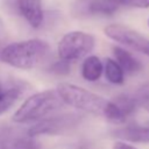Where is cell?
<instances>
[{
  "label": "cell",
  "mask_w": 149,
  "mask_h": 149,
  "mask_svg": "<svg viewBox=\"0 0 149 149\" xmlns=\"http://www.w3.org/2000/svg\"><path fill=\"white\" fill-rule=\"evenodd\" d=\"M64 106L63 100L56 90H44L27 98L15 111L13 121L15 123L37 122Z\"/></svg>",
  "instance_id": "cell-2"
},
{
  "label": "cell",
  "mask_w": 149,
  "mask_h": 149,
  "mask_svg": "<svg viewBox=\"0 0 149 149\" xmlns=\"http://www.w3.org/2000/svg\"><path fill=\"white\" fill-rule=\"evenodd\" d=\"M6 45H7V30H6L3 20L0 17V54Z\"/></svg>",
  "instance_id": "cell-19"
},
{
  "label": "cell",
  "mask_w": 149,
  "mask_h": 149,
  "mask_svg": "<svg viewBox=\"0 0 149 149\" xmlns=\"http://www.w3.org/2000/svg\"><path fill=\"white\" fill-rule=\"evenodd\" d=\"M134 97L137 101V105L144 108L147 112H149V83L142 85Z\"/></svg>",
  "instance_id": "cell-16"
},
{
  "label": "cell",
  "mask_w": 149,
  "mask_h": 149,
  "mask_svg": "<svg viewBox=\"0 0 149 149\" xmlns=\"http://www.w3.org/2000/svg\"><path fill=\"white\" fill-rule=\"evenodd\" d=\"M104 33L108 38L120 43L121 45L149 57V38L137 30H134L125 24L113 23L106 26Z\"/></svg>",
  "instance_id": "cell-6"
},
{
  "label": "cell",
  "mask_w": 149,
  "mask_h": 149,
  "mask_svg": "<svg viewBox=\"0 0 149 149\" xmlns=\"http://www.w3.org/2000/svg\"><path fill=\"white\" fill-rule=\"evenodd\" d=\"M22 88L20 86H13L0 93V115L7 112L21 97Z\"/></svg>",
  "instance_id": "cell-15"
},
{
  "label": "cell",
  "mask_w": 149,
  "mask_h": 149,
  "mask_svg": "<svg viewBox=\"0 0 149 149\" xmlns=\"http://www.w3.org/2000/svg\"><path fill=\"white\" fill-rule=\"evenodd\" d=\"M49 70L51 73H55V74H68L70 73V63L69 62H65V61H57L55 63H52L50 66H49Z\"/></svg>",
  "instance_id": "cell-17"
},
{
  "label": "cell",
  "mask_w": 149,
  "mask_h": 149,
  "mask_svg": "<svg viewBox=\"0 0 149 149\" xmlns=\"http://www.w3.org/2000/svg\"><path fill=\"white\" fill-rule=\"evenodd\" d=\"M3 90H5V88H3V87H2V85L0 84V93H1V92H3Z\"/></svg>",
  "instance_id": "cell-21"
},
{
  "label": "cell",
  "mask_w": 149,
  "mask_h": 149,
  "mask_svg": "<svg viewBox=\"0 0 149 149\" xmlns=\"http://www.w3.org/2000/svg\"><path fill=\"white\" fill-rule=\"evenodd\" d=\"M104 73L111 84L121 85L125 83V72L114 58H106L104 63Z\"/></svg>",
  "instance_id": "cell-14"
},
{
  "label": "cell",
  "mask_w": 149,
  "mask_h": 149,
  "mask_svg": "<svg viewBox=\"0 0 149 149\" xmlns=\"http://www.w3.org/2000/svg\"><path fill=\"white\" fill-rule=\"evenodd\" d=\"M51 56L50 44L41 38H29L7 44L0 54V61L9 66L31 70L47 63Z\"/></svg>",
  "instance_id": "cell-1"
},
{
  "label": "cell",
  "mask_w": 149,
  "mask_h": 149,
  "mask_svg": "<svg viewBox=\"0 0 149 149\" xmlns=\"http://www.w3.org/2000/svg\"><path fill=\"white\" fill-rule=\"evenodd\" d=\"M20 14L33 28H38L43 23L42 0H15Z\"/></svg>",
  "instance_id": "cell-11"
},
{
  "label": "cell",
  "mask_w": 149,
  "mask_h": 149,
  "mask_svg": "<svg viewBox=\"0 0 149 149\" xmlns=\"http://www.w3.org/2000/svg\"><path fill=\"white\" fill-rule=\"evenodd\" d=\"M148 27H149V19H148Z\"/></svg>",
  "instance_id": "cell-23"
},
{
  "label": "cell",
  "mask_w": 149,
  "mask_h": 149,
  "mask_svg": "<svg viewBox=\"0 0 149 149\" xmlns=\"http://www.w3.org/2000/svg\"><path fill=\"white\" fill-rule=\"evenodd\" d=\"M113 55H114V59L121 66V69L123 70L125 73L134 74L142 70V63L137 58H135L133 56V54L130 51H128L127 49L119 47V45H114Z\"/></svg>",
  "instance_id": "cell-12"
},
{
  "label": "cell",
  "mask_w": 149,
  "mask_h": 149,
  "mask_svg": "<svg viewBox=\"0 0 149 149\" xmlns=\"http://www.w3.org/2000/svg\"><path fill=\"white\" fill-rule=\"evenodd\" d=\"M0 149H41V143L27 130L0 126Z\"/></svg>",
  "instance_id": "cell-7"
},
{
  "label": "cell",
  "mask_w": 149,
  "mask_h": 149,
  "mask_svg": "<svg viewBox=\"0 0 149 149\" xmlns=\"http://www.w3.org/2000/svg\"><path fill=\"white\" fill-rule=\"evenodd\" d=\"M113 1H116V2H119V3H120V1H119V0H113Z\"/></svg>",
  "instance_id": "cell-22"
},
{
  "label": "cell",
  "mask_w": 149,
  "mask_h": 149,
  "mask_svg": "<svg viewBox=\"0 0 149 149\" xmlns=\"http://www.w3.org/2000/svg\"><path fill=\"white\" fill-rule=\"evenodd\" d=\"M83 119V115L77 113H63L49 115L27 129L30 136L38 135H63L76 128Z\"/></svg>",
  "instance_id": "cell-5"
},
{
  "label": "cell",
  "mask_w": 149,
  "mask_h": 149,
  "mask_svg": "<svg viewBox=\"0 0 149 149\" xmlns=\"http://www.w3.org/2000/svg\"><path fill=\"white\" fill-rule=\"evenodd\" d=\"M121 5L113 0H76L72 3L71 12L77 17L108 16L114 14Z\"/></svg>",
  "instance_id": "cell-9"
},
{
  "label": "cell",
  "mask_w": 149,
  "mask_h": 149,
  "mask_svg": "<svg viewBox=\"0 0 149 149\" xmlns=\"http://www.w3.org/2000/svg\"><path fill=\"white\" fill-rule=\"evenodd\" d=\"M112 136L122 142L149 143V123L148 125H128L119 127L111 132Z\"/></svg>",
  "instance_id": "cell-10"
},
{
  "label": "cell",
  "mask_w": 149,
  "mask_h": 149,
  "mask_svg": "<svg viewBox=\"0 0 149 149\" xmlns=\"http://www.w3.org/2000/svg\"><path fill=\"white\" fill-rule=\"evenodd\" d=\"M80 73L86 81L94 83L99 80L104 73V63L98 56H87L81 63Z\"/></svg>",
  "instance_id": "cell-13"
},
{
  "label": "cell",
  "mask_w": 149,
  "mask_h": 149,
  "mask_svg": "<svg viewBox=\"0 0 149 149\" xmlns=\"http://www.w3.org/2000/svg\"><path fill=\"white\" fill-rule=\"evenodd\" d=\"M137 106L135 97L129 94H119L112 100H108L104 118L115 125L123 123L136 111Z\"/></svg>",
  "instance_id": "cell-8"
},
{
  "label": "cell",
  "mask_w": 149,
  "mask_h": 149,
  "mask_svg": "<svg viewBox=\"0 0 149 149\" xmlns=\"http://www.w3.org/2000/svg\"><path fill=\"white\" fill-rule=\"evenodd\" d=\"M94 45L95 40L93 35L81 30H73L63 35L59 40L57 44V54L59 59L71 63L87 57L94 49Z\"/></svg>",
  "instance_id": "cell-4"
},
{
  "label": "cell",
  "mask_w": 149,
  "mask_h": 149,
  "mask_svg": "<svg viewBox=\"0 0 149 149\" xmlns=\"http://www.w3.org/2000/svg\"><path fill=\"white\" fill-rule=\"evenodd\" d=\"M64 105L85 113L104 116L108 100L86 88L71 83H59L56 88Z\"/></svg>",
  "instance_id": "cell-3"
},
{
  "label": "cell",
  "mask_w": 149,
  "mask_h": 149,
  "mask_svg": "<svg viewBox=\"0 0 149 149\" xmlns=\"http://www.w3.org/2000/svg\"><path fill=\"white\" fill-rule=\"evenodd\" d=\"M120 5L134 7V8H148L149 0H119Z\"/></svg>",
  "instance_id": "cell-18"
},
{
  "label": "cell",
  "mask_w": 149,
  "mask_h": 149,
  "mask_svg": "<svg viewBox=\"0 0 149 149\" xmlns=\"http://www.w3.org/2000/svg\"><path fill=\"white\" fill-rule=\"evenodd\" d=\"M112 149H137V148H136V147H134V146H132V144H128L127 142L116 141V142L113 144Z\"/></svg>",
  "instance_id": "cell-20"
}]
</instances>
